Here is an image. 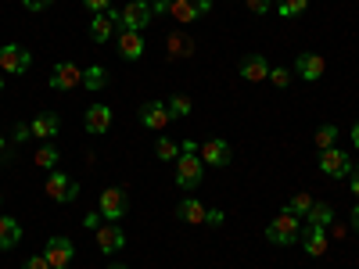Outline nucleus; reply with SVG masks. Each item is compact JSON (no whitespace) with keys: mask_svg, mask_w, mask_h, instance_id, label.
<instances>
[{"mask_svg":"<svg viewBox=\"0 0 359 269\" xmlns=\"http://www.w3.org/2000/svg\"><path fill=\"white\" fill-rule=\"evenodd\" d=\"M205 176V162L198 158V144L184 140L180 144V158H176V187L180 191H198Z\"/></svg>","mask_w":359,"mask_h":269,"instance_id":"obj_1","label":"nucleus"},{"mask_svg":"<svg viewBox=\"0 0 359 269\" xmlns=\"http://www.w3.org/2000/svg\"><path fill=\"white\" fill-rule=\"evenodd\" d=\"M298 233H302V219L291 216V212H280L273 223L266 226V241L269 244H294Z\"/></svg>","mask_w":359,"mask_h":269,"instance_id":"obj_2","label":"nucleus"},{"mask_svg":"<svg viewBox=\"0 0 359 269\" xmlns=\"http://www.w3.org/2000/svg\"><path fill=\"white\" fill-rule=\"evenodd\" d=\"M43 191H47V198L50 201H57V205H72L76 198H79V184L72 176H65V172H47V184H43Z\"/></svg>","mask_w":359,"mask_h":269,"instance_id":"obj_3","label":"nucleus"},{"mask_svg":"<svg viewBox=\"0 0 359 269\" xmlns=\"http://www.w3.org/2000/svg\"><path fill=\"white\" fill-rule=\"evenodd\" d=\"M126 208H130V198H126L123 187H108V191H101V198H97V212H101L108 223H118V219L126 216Z\"/></svg>","mask_w":359,"mask_h":269,"instance_id":"obj_4","label":"nucleus"},{"mask_svg":"<svg viewBox=\"0 0 359 269\" xmlns=\"http://www.w3.org/2000/svg\"><path fill=\"white\" fill-rule=\"evenodd\" d=\"M320 172L331 176V179L352 176V155L341 151V147H327V151H320Z\"/></svg>","mask_w":359,"mask_h":269,"instance_id":"obj_5","label":"nucleus"},{"mask_svg":"<svg viewBox=\"0 0 359 269\" xmlns=\"http://www.w3.org/2000/svg\"><path fill=\"white\" fill-rule=\"evenodd\" d=\"M155 22V11L144 4V0H130V4L118 11V29H133V33H144L147 25Z\"/></svg>","mask_w":359,"mask_h":269,"instance_id":"obj_6","label":"nucleus"},{"mask_svg":"<svg viewBox=\"0 0 359 269\" xmlns=\"http://www.w3.org/2000/svg\"><path fill=\"white\" fill-rule=\"evenodd\" d=\"M29 65H33V54L25 47H18V43L0 47V72L4 76H22V72H29Z\"/></svg>","mask_w":359,"mask_h":269,"instance_id":"obj_7","label":"nucleus"},{"mask_svg":"<svg viewBox=\"0 0 359 269\" xmlns=\"http://www.w3.org/2000/svg\"><path fill=\"white\" fill-rule=\"evenodd\" d=\"M140 126L144 130H151V133H162L169 123H172V115H169V104L165 101H147V104H140Z\"/></svg>","mask_w":359,"mask_h":269,"instance_id":"obj_8","label":"nucleus"},{"mask_svg":"<svg viewBox=\"0 0 359 269\" xmlns=\"http://www.w3.org/2000/svg\"><path fill=\"white\" fill-rule=\"evenodd\" d=\"M198 158H201L205 165H212V169H223V165H230V158H233V147H230L223 137H212V140H205V144L198 147Z\"/></svg>","mask_w":359,"mask_h":269,"instance_id":"obj_9","label":"nucleus"},{"mask_svg":"<svg viewBox=\"0 0 359 269\" xmlns=\"http://www.w3.org/2000/svg\"><path fill=\"white\" fill-rule=\"evenodd\" d=\"M83 86V69L76 62H57L54 72H50V90H62V94H69V90Z\"/></svg>","mask_w":359,"mask_h":269,"instance_id":"obj_10","label":"nucleus"},{"mask_svg":"<svg viewBox=\"0 0 359 269\" xmlns=\"http://www.w3.org/2000/svg\"><path fill=\"white\" fill-rule=\"evenodd\" d=\"M43 255H47L50 269H69L72 258H76V244L69 241V237H50L47 248H43Z\"/></svg>","mask_w":359,"mask_h":269,"instance_id":"obj_11","label":"nucleus"},{"mask_svg":"<svg viewBox=\"0 0 359 269\" xmlns=\"http://www.w3.org/2000/svg\"><path fill=\"white\" fill-rule=\"evenodd\" d=\"M94 237H97V248H101L104 255H115V251L126 248V230L118 226V223H101V226L94 230Z\"/></svg>","mask_w":359,"mask_h":269,"instance_id":"obj_12","label":"nucleus"},{"mask_svg":"<svg viewBox=\"0 0 359 269\" xmlns=\"http://www.w3.org/2000/svg\"><path fill=\"white\" fill-rule=\"evenodd\" d=\"M83 130H86L90 137L108 133V130H111V108H108V104H94V108H86V111H83Z\"/></svg>","mask_w":359,"mask_h":269,"instance_id":"obj_13","label":"nucleus"},{"mask_svg":"<svg viewBox=\"0 0 359 269\" xmlns=\"http://www.w3.org/2000/svg\"><path fill=\"white\" fill-rule=\"evenodd\" d=\"M115 29H118V11H101V15H94V22H90V40L94 43H108L111 36H115Z\"/></svg>","mask_w":359,"mask_h":269,"instance_id":"obj_14","label":"nucleus"},{"mask_svg":"<svg viewBox=\"0 0 359 269\" xmlns=\"http://www.w3.org/2000/svg\"><path fill=\"white\" fill-rule=\"evenodd\" d=\"M29 133L50 144L57 133H62V118H57V111H40V115L33 118V123H29Z\"/></svg>","mask_w":359,"mask_h":269,"instance_id":"obj_15","label":"nucleus"},{"mask_svg":"<svg viewBox=\"0 0 359 269\" xmlns=\"http://www.w3.org/2000/svg\"><path fill=\"white\" fill-rule=\"evenodd\" d=\"M118 54H123L126 57V62H140V57H144V36L140 33H133V29H118Z\"/></svg>","mask_w":359,"mask_h":269,"instance_id":"obj_16","label":"nucleus"},{"mask_svg":"<svg viewBox=\"0 0 359 269\" xmlns=\"http://www.w3.org/2000/svg\"><path fill=\"white\" fill-rule=\"evenodd\" d=\"M294 69H298V76H302L306 83H316V79H323V69H327V62H323V54H313V50H306V54H298Z\"/></svg>","mask_w":359,"mask_h":269,"instance_id":"obj_17","label":"nucleus"},{"mask_svg":"<svg viewBox=\"0 0 359 269\" xmlns=\"http://www.w3.org/2000/svg\"><path fill=\"white\" fill-rule=\"evenodd\" d=\"M241 79L248 83H266L269 79V62L262 54H245L241 57Z\"/></svg>","mask_w":359,"mask_h":269,"instance_id":"obj_18","label":"nucleus"},{"mask_svg":"<svg viewBox=\"0 0 359 269\" xmlns=\"http://www.w3.org/2000/svg\"><path fill=\"white\" fill-rule=\"evenodd\" d=\"M176 216L184 219V223H191V226H201V223H208V208L198 198H184V201L176 205Z\"/></svg>","mask_w":359,"mask_h":269,"instance_id":"obj_19","label":"nucleus"},{"mask_svg":"<svg viewBox=\"0 0 359 269\" xmlns=\"http://www.w3.org/2000/svg\"><path fill=\"white\" fill-rule=\"evenodd\" d=\"M302 248H306L309 258H320V255L327 251V233H323V226H306V233H302Z\"/></svg>","mask_w":359,"mask_h":269,"instance_id":"obj_20","label":"nucleus"},{"mask_svg":"<svg viewBox=\"0 0 359 269\" xmlns=\"http://www.w3.org/2000/svg\"><path fill=\"white\" fill-rule=\"evenodd\" d=\"M22 241V226L11 216H0V251H11Z\"/></svg>","mask_w":359,"mask_h":269,"instance_id":"obj_21","label":"nucleus"},{"mask_svg":"<svg viewBox=\"0 0 359 269\" xmlns=\"http://www.w3.org/2000/svg\"><path fill=\"white\" fill-rule=\"evenodd\" d=\"M165 47H169V57H172V62H180V57H191V54H194V40H191L187 33H169Z\"/></svg>","mask_w":359,"mask_h":269,"instance_id":"obj_22","label":"nucleus"},{"mask_svg":"<svg viewBox=\"0 0 359 269\" xmlns=\"http://www.w3.org/2000/svg\"><path fill=\"white\" fill-rule=\"evenodd\" d=\"M306 223H309V226H323V230H327V226L334 223V208L327 205V201H313V208H309Z\"/></svg>","mask_w":359,"mask_h":269,"instance_id":"obj_23","label":"nucleus"},{"mask_svg":"<svg viewBox=\"0 0 359 269\" xmlns=\"http://www.w3.org/2000/svg\"><path fill=\"white\" fill-rule=\"evenodd\" d=\"M169 15L176 22H198V8H194V0H169Z\"/></svg>","mask_w":359,"mask_h":269,"instance_id":"obj_24","label":"nucleus"},{"mask_svg":"<svg viewBox=\"0 0 359 269\" xmlns=\"http://www.w3.org/2000/svg\"><path fill=\"white\" fill-rule=\"evenodd\" d=\"M83 86H86V90H104V86H108V69H104V65L83 69Z\"/></svg>","mask_w":359,"mask_h":269,"instance_id":"obj_25","label":"nucleus"},{"mask_svg":"<svg viewBox=\"0 0 359 269\" xmlns=\"http://www.w3.org/2000/svg\"><path fill=\"white\" fill-rule=\"evenodd\" d=\"M62 162V151H57L54 144H43V147H36V169H47V172H54V165Z\"/></svg>","mask_w":359,"mask_h":269,"instance_id":"obj_26","label":"nucleus"},{"mask_svg":"<svg viewBox=\"0 0 359 269\" xmlns=\"http://www.w3.org/2000/svg\"><path fill=\"white\" fill-rule=\"evenodd\" d=\"M165 104H169V115H172V118H187V115L194 111V104H191L187 94H172Z\"/></svg>","mask_w":359,"mask_h":269,"instance_id":"obj_27","label":"nucleus"},{"mask_svg":"<svg viewBox=\"0 0 359 269\" xmlns=\"http://www.w3.org/2000/svg\"><path fill=\"white\" fill-rule=\"evenodd\" d=\"M309 208H313V194H294V198L287 201L284 212H291V216H298V219H306Z\"/></svg>","mask_w":359,"mask_h":269,"instance_id":"obj_28","label":"nucleus"},{"mask_svg":"<svg viewBox=\"0 0 359 269\" xmlns=\"http://www.w3.org/2000/svg\"><path fill=\"white\" fill-rule=\"evenodd\" d=\"M155 155H158V162H176V158H180V144H176V140H169V137H158Z\"/></svg>","mask_w":359,"mask_h":269,"instance_id":"obj_29","label":"nucleus"},{"mask_svg":"<svg viewBox=\"0 0 359 269\" xmlns=\"http://www.w3.org/2000/svg\"><path fill=\"white\" fill-rule=\"evenodd\" d=\"M306 8H309V0H280V4H277L280 18H298Z\"/></svg>","mask_w":359,"mask_h":269,"instance_id":"obj_30","label":"nucleus"},{"mask_svg":"<svg viewBox=\"0 0 359 269\" xmlns=\"http://www.w3.org/2000/svg\"><path fill=\"white\" fill-rule=\"evenodd\" d=\"M334 137H338V126H331V123H327V126H320L316 130V147H320V151H327V147H334Z\"/></svg>","mask_w":359,"mask_h":269,"instance_id":"obj_31","label":"nucleus"},{"mask_svg":"<svg viewBox=\"0 0 359 269\" xmlns=\"http://www.w3.org/2000/svg\"><path fill=\"white\" fill-rule=\"evenodd\" d=\"M269 83H273V86H280V90H287V86H291V69H284V65L269 69Z\"/></svg>","mask_w":359,"mask_h":269,"instance_id":"obj_32","label":"nucleus"},{"mask_svg":"<svg viewBox=\"0 0 359 269\" xmlns=\"http://www.w3.org/2000/svg\"><path fill=\"white\" fill-rule=\"evenodd\" d=\"M245 8L252 15H269V11H273V0H245Z\"/></svg>","mask_w":359,"mask_h":269,"instance_id":"obj_33","label":"nucleus"},{"mask_svg":"<svg viewBox=\"0 0 359 269\" xmlns=\"http://www.w3.org/2000/svg\"><path fill=\"white\" fill-rule=\"evenodd\" d=\"M83 8H86L90 15H101V11L111 8V0H83Z\"/></svg>","mask_w":359,"mask_h":269,"instance_id":"obj_34","label":"nucleus"},{"mask_svg":"<svg viewBox=\"0 0 359 269\" xmlns=\"http://www.w3.org/2000/svg\"><path fill=\"white\" fill-rule=\"evenodd\" d=\"M11 155H15V151H11V144H8V137L0 133V169H4V165L11 162Z\"/></svg>","mask_w":359,"mask_h":269,"instance_id":"obj_35","label":"nucleus"},{"mask_svg":"<svg viewBox=\"0 0 359 269\" xmlns=\"http://www.w3.org/2000/svg\"><path fill=\"white\" fill-rule=\"evenodd\" d=\"M22 269H50V262H47V255H33L22 262Z\"/></svg>","mask_w":359,"mask_h":269,"instance_id":"obj_36","label":"nucleus"},{"mask_svg":"<svg viewBox=\"0 0 359 269\" xmlns=\"http://www.w3.org/2000/svg\"><path fill=\"white\" fill-rule=\"evenodd\" d=\"M50 4H54V0H22V8H25V11H47Z\"/></svg>","mask_w":359,"mask_h":269,"instance_id":"obj_37","label":"nucleus"},{"mask_svg":"<svg viewBox=\"0 0 359 269\" xmlns=\"http://www.w3.org/2000/svg\"><path fill=\"white\" fill-rule=\"evenodd\" d=\"M101 223H104V216H101V212H86V216H83V226H86V230H97Z\"/></svg>","mask_w":359,"mask_h":269,"instance_id":"obj_38","label":"nucleus"},{"mask_svg":"<svg viewBox=\"0 0 359 269\" xmlns=\"http://www.w3.org/2000/svg\"><path fill=\"white\" fill-rule=\"evenodd\" d=\"M29 137H33V133H29V123H18V126H15V137H11V140H15V144H25Z\"/></svg>","mask_w":359,"mask_h":269,"instance_id":"obj_39","label":"nucleus"},{"mask_svg":"<svg viewBox=\"0 0 359 269\" xmlns=\"http://www.w3.org/2000/svg\"><path fill=\"white\" fill-rule=\"evenodd\" d=\"M147 8H151L155 15H169V0H144Z\"/></svg>","mask_w":359,"mask_h":269,"instance_id":"obj_40","label":"nucleus"},{"mask_svg":"<svg viewBox=\"0 0 359 269\" xmlns=\"http://www.w3.org/2000/svg\"><path fill=\"white\" fill-rule=\"evenodd\" d=\"M194 8H198V15H208L216 8V0H194Z\"/></svg>","mask_w":359,"mask_h":269,"instance_id":"obj_41","label":"nucleus"},{"mask_svg":"<svg viewBox=\"0 0 359 269\" xmlns=\"http://www.w3.org/2000/svg\"><path fill=\"white\" fill-rule=\"evenodd\" d=\"M348 219H352V230H355V233H359V201H355V205H352V216H348Z\"/></svg>","mask_w":359,"mask_h":269,"instance_id":"obj_42","label":"nucleus"},{"mask_svg":"<svg viewBox=\"0 0 359 269\" xmlns=\"http://www.w3.org/2000/svg\"><path fill=\"white\" fill-rule=\"evenodd\" d=\"M352 194H355V198H359V165H355V169H352Z\"/></svg>","mask_w":359,"mask_h":269,"instance_id":"obj_43","label":"nucleus"},{"mask_svg":"<svg viewBox=\"0 0 359 269\" xmlns=\"http://www.w3.org/2000/svg\"><path fill=\"white\" fill-rule=\"evenodd\" d=\"M352 147H355V151H359V123L352 126Z\"/></svg>","mask_w":359,"mask_h":269,"instance_id":"obj_44","label":"nucleus"},{"mask_svg":"<svg viewBox=\"0 0 359 269\" xmlns=\"http://www.w3.org/2000/svg\"><path fill=\"white\" fill-rule=\"evenodd\" d=\"M4 86H8V76H4V72H0V90H4Z\"/></svg>","mask_w":359,"mask_h":269,"instance_id":"obj_45","label":"nucleus"},{"mask_svg":"<svg viewBox=\"0 0 359 269\" xmlns=\"http://www.w3.org/2000/svg\"><path fill=\"white\" fill-rule=\"evenodd\" d=\"M108 269H130V265H118V262H115V265H108Z\"/></svg>","mask_w":359,"mask_h":269,"instance_id":"obj_46","label":"nucleus"},{"mask_svg":"<svg viewBox=\"0 0 359 269\" xmlns=\"http://www.w3.org/2000/svg\"><path fill=\"white\" fill-rule=\"evenodd\" d=\"M0 205H4V194H0Z\"/></svg>","mask_w":359,"mask_h":269,"instance_id":"obj_47","label":"nucleus"}]
</instances>
